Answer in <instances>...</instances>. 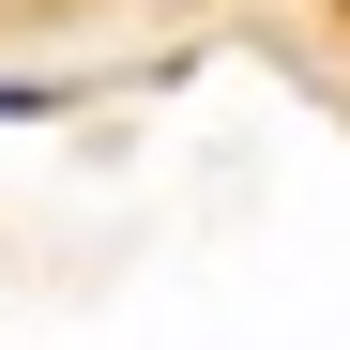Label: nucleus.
I'll return each instance as SVG.
<instances>
[{
  "instance_id": "nucleus-1",
  "label": "nucleus",
  "mask_w": 350,
  "mask_h": 350,
  "mask_svg": "<svg viewBox=\"0 0 350 350\" xmlns=\"http://www.w3.org/2000/svg\"><path fill=\"white\" fill-rule=\"evenodd\" d=\"M46 107H62L46 77H0V122H46Z\"/></svg>"
}]
</instances>
